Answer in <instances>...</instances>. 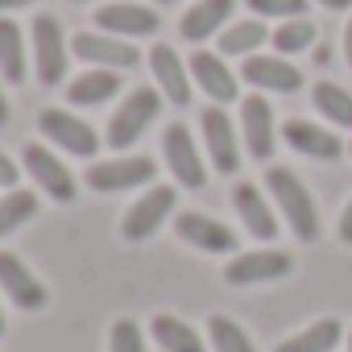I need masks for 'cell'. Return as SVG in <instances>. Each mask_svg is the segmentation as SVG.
I'll use <instances>...</instances> for the list:
<instances>
[{
	"label": "cell",
	"instance_id": "cell-1",
	"mask_svg": "<svg viewBox=\"0 0 352 352\" xmlns=\"http://www.w3.org/2000/svg\"><path fill=\"white\" fill-rule=\"evenodd\" d=\"M265 183H270L274 204H278L282 216L290 220L294 236H298V241H315V236H319V212H315V204H311L302 179H298L294 170H286V166H274Z\"/></svg>",
	"mask_w": 352,
	"mask_h": 352
},
{
	"label": "cell",
	"instance_id": "cell-2",
	"mask_svg": "<svg viewBox=\"0 0 352 352\" xmlns=\"http://www.w3.org/2000/svg\"><path fill=\"white\" fill-rule=\"evenodd\" d=\"M157 108H162V91H153V87L129 91L124 104H120V108L112 112V120H108V145H112V149H129V145L145 133V124L157 116Z\"/></svg>",
	"mask_w": 352,
	"mask_h": 352
},
{
	"label": "cell",
	"instance_id": "cell-3",
	"mask_svg": "<svg viewBox=\"0 0 352 352\" xmlns=\"http://www.w3.org/2000/svg\"><path fill=\"white\" fill-rule=\"evenodd\" d=\"M38 129H42L58 149H67V153H75V157H91V153L100 149L96 129H91L87 120H79V116L63 112V108H46V112L38 116Z\"/></svg>",
	"mask_w": 352,
	"mask_h": 352
},
{
	"label": "cell",
	"instance_id": "cell-4",
	"mask_svg": "<svg viewBox=\"0 0 352 352\" xmlns=\"http://www.w3.org/2000/svg\"><path fill=\"white\" fill-rule=\"evenodd\" d=\"M162 149H166V162H170V174L179 179L183 187L199 191L208 183V174H204V157H199V145L191 141L187 124H170L166 137H162Z\"/></svg>",
	"mask_w": 352,
	"mask_h": 352
},
{
	"label": "cell",
	"instance_id": "cell-5",
	"mask_svg": "<svg viewBox=\"0 0 352 352\" xmlns=\"http://www.w3.org/2000/svg\"><path fill=\"white\" fill-rule=\"evenodd\" d=\"M153 183V157H116V162H96L87 170L91 191H133Z\"/></svg>",
	"mask_w": 352,
	"mask_h": 352
},
{
	"label": "cell",
	"instance_id": "cell-6",
	"mask_svg": "<svg viewBox=\"0 0 352 352\" xmlns=\"http://www.w3.org/2000/svg\"><path fill=\"white\" fill-rule=\"evenodd\" d=\"M34 63H38V79L46 87H54L67 75V42H63V30L50 13H42L34 21Z\"/></svg>",
	"mask_w": 352,
	"mask_h": 352
},
{
	"label": "cell",
	"instance_id": "cell-7",
	"mask_svg": "<svg viewBox=\"0 0 352 352\" xmlns=\"http://www.w3.org/2000/svg\"><path fill=\"white\" fill-rule=\"evenodd\" d=\"M290 270H294L290 253H282V249H257V253H241V257H232L228 270H224V282H232V286H253V282L286 278Z\"/></svg>",
	"mask_w": 352,
	"mask_h": 352
},
{
	"label": "cell",
	"instance_id": "cell-8",
	"mask_svg": "<svg viewBox=\"0 0 352 352\" xmlns=\"http://www.w3.org/2000/svg\"><path fill=\"white\" fill-rule=\"evenodd\" d=\"M170 208H174V187H149V191L129 208V216H124V224H120L124 241H149V236L162 228V220L170 216Z\"/></svg>",
	"mask_w": 352,
	"mask_h": 352
},
{
	"label": "cell",
	"instance_id": "cell-9",
	"mask_svg": "<svg viewBox=\"0 0 352 352\" xmlns=\"http://www.w3.org/2000/svg\"><path fill=\"white\" fill-rule=\"evenodd\" d=\"M71 50L83 58V63H91V67H104V71H129V67H137V50L129 46V42H120V38H112V34H75L71 38Z\"/></svg>",
	"mask_w": 352,
	"mask_h": 352
},
{
	"label": "cell",
	"instance_id": "cell-10",
	"mask_svg": "<svg viewBox=\"0 0 352 352\" xmlns=\"http://www.w3.org/2000/svg\"><path fill=\"white\" fill-rule=\"evenodd\" d=\"M96 25L100 34H112V38H149L157 34L162 17L145 5H104L96 9Z\"/></svg>",
	"mask_w": 352,
	"mask_h": 352
},
{
	"label": "cell",
	"instance_id": "cell-11",
	"mask_svg": "<svg viewBox=\"0 0 352 352\" xmlns=\"http://www.w3.org/2000/svg\"><path fill=\"white\" fill-rule=\"evenodd\" d=\"M25 170L34 174V183H38L46 195H54L58 204H71V199H75V174H71L46 145H30V149H25Z\"/></svg>",
	"mask_w": 352,
	"mask_h": 352
},
{
	"label": "cell",
	"instance_id": "cell-12",
	"mask_svg": "<svg viewBox=\"0 0 352 352\" xmlns=\"http://www.w3.org/2000/svg\"><path fill=\"white\" fill-rule=\"evenodd\" d=\"M204 145L212 153V166L220 174H232L241 166V149H236V129L228 120L224 108H204Z\"/></svg>",
	"mask_w": 352,
	"mask_h": 352
},
{
	"label": "cell",
	"instance_id": "cell-13",
	"mask_svg": "<svg viewBox=\"0 0 352 352\" xmlns=\"http://www.w3.org/2000/svg\"><path fill=\"white\" fill-rule=\"evenodd\" d=\"M174 228H179V236H183L187 245H195V249H204V253H232V249H236V232H232L228 224L204 216V212H183L179 220H174Z\"/></svg>",
	"mask_w": 352,
	"mask_h": 352
},
{
	"label": "cell",
	"instance_id": "cell-14",
	"mask_svg": "<svg viewBox=\"0 0 352 352\" xmlns=\"http://www.w3.org/2000/svg\"><path fill=\"white\" fill-rule=\"evenodd\" d=\"M241 133L249 141V153L257 162H270L274 153V108L265 96H245L241 104Z\"/></svg>",
	"mask_w": 352,
	"mask_h": 352
},
{
	"label": "cell",
	"instance_id": "cell-15",
	"mask_svg": "<svg viewBox=\"0 0 352 352\" xmlns=\"http://www.w3.org/2000/svg\"><path fill=\"white\" fill-rule=\"evenodd\" d=\"M241 79L261 91H298L302 87V75L286 58H274V54H249L241 67Z\"/></svg>",
	"mask_w": 352,
	"mask_h": 352
},
{
	"label": "cell",
	"instance_id": "cell-16",
	"mask_svg": "<svg viewBox=\"0 0 352 352\" xmlns=\"http://www.w3.org/2000/svg\"><path fill=\"white\" fill-rule=\"evenodd\" d=\"M0 286H5V294H9L21 311L46 307V286H42V282L25 270V261L13 257V253H0Z\"/></svg>",
	"mask_w": 352,
	"mask_h": 352
},
{
	"label": "cell",
	"instance_id": "cell-17",
	"mask_svg": "<svg viewBox=\"0 0 352 352\" xmlns=\"http://www.w3.org/2000/svg\"><path fill=\"white\" fill-rule=\"evenodd\" d=\"M149 67H153L157 91H162L174 108H187V104H191V79H187V67H183V58L174 54L170 46H153Z\"/></svg>",
	"mask_w": 352,
	"mask_h": 352
},
{
	"label": "cell",
	"instance_id": "cell-18",
	"mask_svg": "<svg viewBox=\"0 0 352 352\" xmlns=\"http://www.w3.org/2000/svg\"><path fill=\"white\" fill-rule=\"evenodd\" d=\"M282 137L290 141V149H298L307 157H319V162H336L344 153V145L336 141V133H327V129H319L311 120H286Z\"/></svg>",
	"mask_w": 352,
	"mask_h": 352
},
{
	"label": "cell",
	"instance_id": "cell-19",
	"mask_svg": "<svg viewBox=\"0 0 352 352\" xmlns=\"http://www.w3.org/2000/svg\"><path fill=\"white\" fill-rule=\"evenodd\" d=\"M232 204H236V212H241L245 228H249L257 241H274V236H278V220H274V212H270L265 195H261L253 183H236Z\"/></svg>",
	"mask_w": 352,
	"mask_h": 352
},
{
	"label": "cell",
	"instance_id": "cell-20",
	"mask_svg": "<svg viewBox=\"0 0 352 352\" xmlns=\"http://www.w3.org/2000/svg\"><path fill=\"white\" fill-rule=\"evenodd\" d=\"M191 75H195V83L216 100V104H228V100H236V75L224 67V58L220 54H208V50H199L195 58H191Z\"/></svg>",
	"mask_w": 352,
	"mask_h": 352
},
{
	"label": "cell",
	"instance_id": "cell-21",
	"mask_svg": "<svg viewBox=\"0 0 352 352\" xmlns=\"http://www.w3.org/2000/svg\"><path fill=\"white\" fill-rule=\"evenodd\" d=\"M232 5L236 0H199L195 9H187L183 13V21H179V34L187 38V42H208L228 17H232Z\"/></svg>",
	"mask_w": 352,
	"mask_h": 352
},
{
	"label": "cell",
	"instance_id": "cell-22",
	"mask_svg": "<svg viewBox=\"0 0 352 352\" xmlns=\"http://www.w3.org/2000/svg\"><path fill=\"white\" fill-rule=\"evenodd\" d=\"M116 91H120V75H112V71H104V67H96V71H87V75H79V79L67 87L71 104H79V108L108 104Z\"/></svg>",
	"mask_w": 352,
	"mask_h": 352
},
{
	"label": "cell",
	"instance_id": "cell-23",
	"mask_svg": "<svg viewBox=\"0 0 352 352\" xmlns=\"http://www.w3.org/2000/svg\"><path fill=\"white\" fill-rule=\"evenodd\" d=\"M0 75L9 83H25V38H21V25L0 17Z\"/></svg>",
	"mask_w": 352,
	"mask_h": 352
},
{
	"label": "cell",
	"instance_id": "cell-24",
	"mask_svg": "<svg viewBox=\"0 0 352 352\" xmlns=\"http://www.w3.org/2000/svg\"><path fill=\"white\" fill-rule=\"evenodd\" d=\"M340 336H344V327H340V319H319V323H311V327H302L298 336H290V340H282L274 352H331L336 344H340Z\"/></svg>",
	"mask_w": 352,
	"mask_h": 352
},
{
	"label": "cell",
	"instance_id": "cell-25",
	"mask_svg": "<svg viewBox=\"0 0 352 352\" xmlns=\"http://www.w3.org/2000/svg\"><path fill=\"white\" fill-rule=\"evenodd\" d=\"M153 340L166 348V352H204V340L191 323H183L179 315H153Z\"/></svg>",
	"mask_w": 352,
	"mask_h": 352
},
{
	"label": "cell",
	"instance_id": "cell-26",
	"mask_svg": "<svg viewBox=\"0 0 352 352\" xmlns=\"http://www.w3.org/2000/svg\"><path fill=\"white\" fill-rule=\"evenodd\" d=\"M261 42H270V30H265L261 21H236L232 30H224V38H220V54H228V58H236V54H253Z\"/></svg>",
	"mask_w": 352,
	"mask_h": 352
},
{
	"label": "cell",
	"instance_id": "cell-27",
	"mask_svg": "<svg viewBox=\"0 0 352 352\" xmlns=\"http://www.w3.org/2000/svg\"><path fill=\"white\" fill-rule=\"evenodd\" d=\"M311 100H315V108H319L327 120L352 129V91H344V87H336V83H315Z\"/></svg>",
	"mask_w": 352,
	"mask_h": 352
},
{
	"label": "cell",
	"instance_id": "cell-28",
	"mask_svg": "<svg viewBox=\"0 0 352 352\" xmlns=\"http://www.w3.org/2000/svg\"><path fill=\"white\" fill-rule=\"evenodd\" d=\"M34 212H38V195L34 191H9L5 199H0V236H9L13 228L34 220Z\"/></svg>",
	"mask_w": 352,
	"mask_h": 352
},
{
	"label": "cell",
	"instance_id": "cell-29",
	"mask_svg": "<svg viewBox=\"0 0 352 352\" xmlns=\"http://www.w3.org/2000/svg\"><path fill=\"white\" fill-rule=\"evenodd\" d=\"M274 50L278 54H298V50H307L311 42H315V25L307 21V17H290L286 25H278L274 30Z\"/></svg>",
	"mask_w": 352,
	"mask_h": 352
},
{
	"label": "cell",
	"instance_id": "cell-30",
	"mask_svg": "<svg viewBox=\"0 0 352 352\" xmlns=\"http://www.w3.org/2000/svg\"><path fill=\"white\" fill-rule=\"evenodd\" d=\"M208 336H212V344H216V352H257L253 348V340L228 319V315H212L208 319Z\"/></svg>",
	"mask_w": 352,
	"mask_h": 352
},
{
	"label": "cell",
	"instance_id": "cell-31",
	"mask_svg": "<svg viewBox=\"0 0 352 352\" xmlns=\"http://www.w3.org/2000/svg\"><path fill=\"white\" fill-rule=\"evenodd\" d=\"M112 352H145V336L133 319H116L112 323Z\"/></svg>",
	"mask_w": 352,
	"mask_h": 352
},
{
	"label": "cell",
	"instance_id": "cell-32",
	"mask_svg": "<svg viewBox=\"0 0 352 352\" xmlns=\"http://www.w3.org/2000/svg\"><path fill=\"white\" fill-rule=\"evenodd\" d=\"M249 9L253 13H261V17H302V9H307V0H249Z\"/></svg>",
	"mask_w": 352,
	"mask_h": 352
},
{
	"label": "cell",
	"instance_id": "cell-33",
	"mask_svg": "<svg viewBox=\"0 0 352 352\" xmlns=\"http://www.w3.org/2000/svg\"><path fill=\"white\" fill-rule=\"evenodd\" d=\"M13 183H17V166L0 153V187H13Z\"/></svg>",
	"mask_w": 352,
	"mask_h": 352
},
{
	"label": "cell",
	"instance_id": "cell-34",
	"mask_svg": "<svg viewBox=\"0 0 352 352\" xmlns=\"http://www.w3.org/2000/svg\"><path fill=\"white\" fill-rule=\"evenodd\" d=\"M340 241L344 245H352V204L344 208V216H340Z\"/></svg>",
	"mask_w": 352,
	"mask_h": 352
},
{
	"label": "cell",
	"instance_id": "cell-35",
	"mask_svg": "<svg viewBox=\"0 0 352 352\" xmlns=\"http://www.w3.org/2000/svg\"><path fill=\"white\" fill-rule=\"evenodd\" d=\"M344 58H348V67H352V21H348V30H344Z\"/></svg>",
	"mask_w": 352,
	"mask_h": 352
},
{
	"label": "cell",
	"instance_id": "cell-36",
	"mask_svg": "<svg viewBox=\"0 0 352 352\" xmlns=\"http://www.w3.org/2000/svg\"><path fill=\"white\" fill-rule=\"evenodd\" d=\"M323 9H352V0H319Z\"/></svg>",
	"mask_w": 352,
	"mask_h": 352
},
{
	"label": "cell",
	"instance_id": "cell-37",
	"mask_svg": "<svg viewBox=\"0 0 352 352\" xmlns=\"http://www.w3.org/2000/svg\"><path fill=\"white\" fill-rule=\"evenodd\" d=\"M9 120V100H5V91H0V124Z\"/></svg>",
	"mask_w": 352,
	"mask_h": 352
},
{
	"label": "cell",
	"instance_id": "cell-38",
	"mask_svg": "<svg viewBox=\"0 0 352 352\" xmlns=\"http://www.w3.org/2000/svg\"><path fill=\"white\" fill-rule=\"evenodd\" d=\"M21 5H30V0H0V9H21Z\"/></svg>",
	"mask_w": 352,
	"mask_h": 352
},
{
	"label": "cell",
	"instance_id": "cell-39",
	"mask_svg": "<svg viewBox=\"0 0 352 352\" xmlns=\"http://www.w3.org/2000/svg\"><path fill=\"white\" fill-rule=\"evenodd\" d=\"M0 331H5V315H0Z\"/></svg>",
	"mask_w": 352,
	"mask_h": 352
},
{
	"label": "cell",
	"instance_id": "cell-40",
	"mask_svg": "<svg viewBox=\"0 0 352 352\" xmlns=\"http://www.w3.org/2000/svg\"><path fill=\"white\" fill-rule=\"evenodd\" d=\"M348 352H352V336H348Z\"/></svg>",
	"mask_w": 352,
	"mask_h": 352
},
{
	"label": "cell",
	"instance_id": "cell-41",
	"mask_svg": "<svg viewBox=\"0 0 352 352\" xmlns=\"http://www.w3.org/2000/svg\"><path fill=\"white\" fill-rule=\"evenodd\" d=\"M157 5H170V0H157Z\"/></svg>",
	"mask_w": 352,
	"mask_h": 352
},
{
	"label": "cell",
	"instance_id": "cell-42",
	"mask_svg": "<svg viewBox=\"0 0 352 352\" xmlns=\"http://www.w3.org/2000/svg\"><path fill=\"white\" fill-rule=\"evenodd\" d=\"M79 5H87V0H79Z\"/></svg>",
	"mask_w": 352,
	"mask_h": 352
},
{
	"label": "cell",
	"instance_id": "cell-43",
	"mask_svg": "<svg viewBox=\"0 0 352 352\" xmlns=\"http://www.w3.org/2000/svg\"><path fill=\"white\" fill-rule=\"evenodd\" d=\"M348 153H352V145H348Z\"/></svg>",
	"mask_w": 352,
	"mask_h": 352
}]
</instances>
